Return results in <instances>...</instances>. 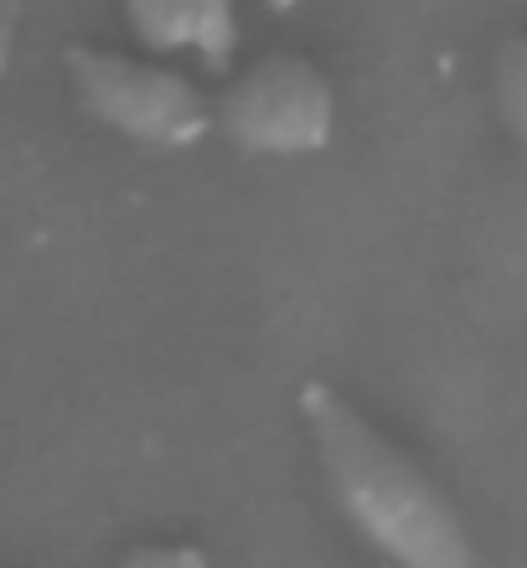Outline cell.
<instances>
[{
	"label": "cell",
	"mask_w": 527,
	"mask_h": 568,
	"mask_svg": "<svg viewBox=\"0 0 527 568\" xmlns=\"http://www.w3.org/2000/svg\"><path fill=\"white\" fill-rule=\"evenodd\" d=\"M497 104L517 130V140H527V37H517L497 62Z\"/></svg>",
	"instance_id": "5"
},
{
	"label": "cell",
	"mask_w": 527,
	"mask_h": 568,
	"mask_svg": "<svg viewBox=\"0 0 527 568\" xmlns=\"http://www.w3.org/2000/svg\"><path fill=\"white\" fill-rule=\"evenodd\" d=\"M332 83L295 52L259 58L212 104V124L249 155H316L332 145Z\"/></svg>",
	"instance_id": "3"
},
{
	"label": "cell",
	"mask_w": 527,
	"mask_h": 568,
	"mask_svg": "<svg viewBox=\"0 0 527 568\" xmlns=\"http://www.w3.org/2000/svg\"><path fill=\"white\" fill-rule=\"evenodd\" d=\"M124 568H212L207 554H196V548H135V554L124 558Z\"/></svg>",
	"instance_id": "6"
},
{
	"label": "cell",
	"mask_w": 527,
	"mask_h": 568,
	"mask_svg": "<svg viewBox=\"0 0 527 568\" xmlns=\"http://www.w3.org/2000/svg\"><path fill=\"white\" fill-rule=\"evenodd\" d=\"M68 73H73V89L93 120L140 140V145H192L212 124L207 93L171 62L104 52V47H73Z\"/></svg>",
	"instance_id": "2"
},
{
	"label": "cell",
	"mask_w": 527,
	"mask_h": 568,
	"mask_svg": "<svg viewBox=\"0 0 527 568\" xmlns=\"http://www.w3.org/2000/svg\"><path fill=\"white\" fill-rule=\"evenodd\" d=\"M135 42L151 58H196L227 73L239 52V0H120Z\"/></svg>",
	"instance_id": "4"
},
{
	"label": "cell",
	"mask_w": 527,
	"mask_h": 568,
	"mask_svg": "<svg viewBox=\"0 0 527 568\" xmlns=\"http://www.w3.org/2000/svg\"><path fill=\"white\" fill-rule=\"evenodd\" d=\"M301 419L336 507L362 532V542H373L393 568H482L476 542L445 491L342 393L305 383Z\"/></svg>",
	"instance_id": "1"
},
{
	"label": "cell",
	"mask_w": 527,
	"mask_h": 568,
	"mask_svg": "<svg viewBox=\"0 0 527 568\" xmlns=\"http://www.w3.org/2000/svg\"><path fill=\"white\" fill-rule=\"evenodd\" d=\"M264 6H270V11H295L301 0H264Z\"/></svg>",
	"instance_id": "8"
},
{
	"label": "cell",
	"mask_w": 527,
	"mask_h": 568,
	"mask_svg": "<svg viewBox=\"0 0 527 568\" xmlns=\"http://www.w3.org/2000/svg\"><path fill=\"white\" fill-rule=\"evenodd\" d=\"M16 21H21V11H16V0H0V73H6V62H11Z\"/></svg>",
	"instance_id": "7"
}]
</instances>
